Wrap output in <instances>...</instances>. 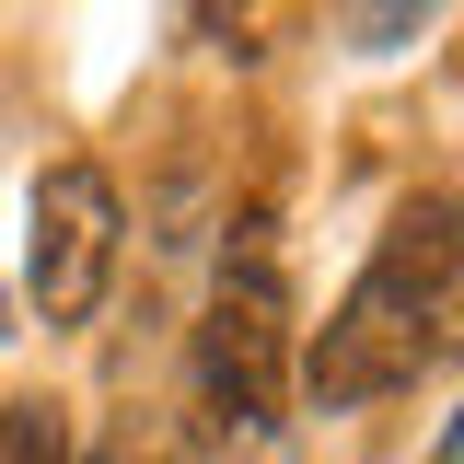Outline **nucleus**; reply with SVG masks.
Listing matches in <instances>:
<instances>
[{"label":"nucleus","mask_w":464,"mask_h":464,"mask_svg":"<svg viewBox=\"0 0 464 464\" xmlns=\"http://www.w3.org/2000/svg\"><path fill=\"white\" fill-rule=\"evenodd\" d=\"M453 348H464V198L430 186V198H406L383 221L360 279L337 290V314L302 337V395L337 418V406L430 383Z\"/></svg>","instance_id":"f257e3e1"},{"label":"nucleus","mask_w":464,"mask_h":464,"mask_svg":"<svg viewBox=\"0 0 464 464\" xmlns=\"http://www.w3.org/2000/svg\"><path fill=\"white\" fill-rule=\"evenodd\" d=\"M290 383H302V314H290V267H279V209L256 198L221 244L209 314H198V395L221 430H279Z\"/></svg>","instance_id":"f03ea898"},{"label":"nucleus","mask_w":464,"mask_h":464,"mask_svg":"<svg viewBox=\"0 0 464 464\" xmlns=\"http://www.w3.org/2000/svg\"><path fill=\"white\" fill-rule=\"evenodd\" d=\"M116 244H128V209H116L105 163H47L35 174V209H24V290L47 325H93V302L116 290Z\"/></svg>","instance_id":"7ed1b4c3"},{"label":"nucleus","mask_w":464,"mask_h":464,"mask_svg":"<svg viewBox=\"0 0 464 464\" xmlns=\"http://www.w3.org/2000/svg\"><path fill=\"white\" fill-rule=\"evenodd\" d=\"M0 464H70V406L12 395V406H0Z\"/></svg>","instance_id":"20e7f679"},{"label":"nucleus","mask_w":464,"mask_h":464,"mask_svg":"<svg viewBox=\"0 0 464 464\" xmlns=\"http://www.w3.org/2000/svg\"><path fill=\"white\" fill-rule=\"evenodd\" d=\"M279 24H290V0H209V35H221L232 58H267Z\"/></svg>","instance_id":"39448f33"},{"label":"nucleus","mask_w":464,"mask_h":464,"mask_svg":"<svg viewBox=\"0 0 464 464\" xmlns=\"http://www.w3.org/2000/svg\"><path fill=\"white\" fill-rule=\"evenodd\" d=\"M441 464H464V418H453V441H441Z\"/></svg>","instance_id":"423d86ee"}]
</instances>
